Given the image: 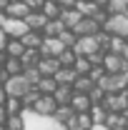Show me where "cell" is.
I'll return each mask as SVG.
<instances>
[{
    "mask_svg": "<svg viewBox=\"0 0 128 130\" xmlns=\"http://www.w3.org/2000/svg\"><path fill=\"white\" fill-rule=\"evenodd\" d=\"M30 88V80L23 75V73H15V75H8L5 83H3V90L5 95H13V98H23V93Z\"/></svg>",
    "mask_w": 128,
    "mask_h": 130,
    "instance_id": "cell-1",
    "label": "cell"
},
{
    "mask_svg": "<svg viewBox=\"0 0 128 130\" xmlns=\"http://www.w3.org/2000/svg\"><path fill=\"white\" fill-rule=\"evenodd\" d=\"M106 32H111V35H121V38H126L128 40V15L126 13H118V15H108L106 18V23L100 25Z\"/></svg>",
    "mask_w": 128,
    "mask_h": 130,
    "instance_id": "cell-2",
    "label": "cell"
},
{
    "mask_svg": "<svg viewBox=\"0 0 128 130\" xmlns=\"http://www.w3.org/2000/svg\"><path fill=\"white\" fill-rule=\"evenodd\" d=\"M103 70L106 73H126L128 70V60H123V55H118V53H103Z\"/></svg>",
    "mask_w": 128,
    "mask_h": 130,
    "instance_id": "cell-3",
    "label": "cell"
},
{
    "mask_svg": "<svg viewBox=\"0 0 128 130\" xmlns=\"http://www.w3.org/2000/svg\"><path fill=\"white\" fill-rule=\"evenodd\" d=\"M96 50H100L96 35H78L75 43H73V53H75V55H91V53H96Z\"/></svg>",
    "mask_w": 128,
    "mask_h": 130,
    "instance_id": "cell-4",
    "label": "cell"
},
{
    "mask_svg": "<svg viewBox=\"0 0 128 130\" xmlns=\"http://www.w3.org/2000/svg\"><path fill=\"white\" fill-rule=\"evenodd\" d=\"M55 108H58V103H55V98L48 95V93H40L38 100L30 105V110H33V113H38V115H53Z\"/></svg>",
    "mask_w": 128,
    "mask_h": 130,
    "instance_id": "cell-5",
    "label": "cell"
},
{
    "mask_svg": "<svg viewBox=\"0 0 128 130\" xmlns=\"http://www.w3.org/2000/svg\"><path fill=\"white\" fill-rule=\"evenodd\" d=\"M0 28H3V32H5L8 38H20L23 32H28V25H25L23 18H5V23H3Z\"/></svg>",
    "mask_w": 128,
    "mask_h": 130,
    "instance_id": "cell-6",
    "label": "cell"
},
{
    "mask_svg": "<svg viewBox=\"0 0 128 130\" xmlns=\"http://www.w3.org/2000/svg\"><path fill=\"white\" fill-rule=\"evenodd\" d=\"M63 48H65V45L58 40V38H48V35H43V40H40V45H38V53H40V55H53V58H58Z\"/></svg>",
    "mask_w": 128,
    "mask_h": 130,
    "instance_id": "cell-7",
    "label": "cell"
},
{
    "mask_svg": "<svg viewBox=\"0 0 128 130\" xmlns=\"http://www.w3.org/2000/svg\"><path fill=\"white\" fill-rule=\"evenodd\" d=\"M91 125H93L91 113H73L68 120H65V128L68 130H88Z\"/></svg>",
    "mask_w": 128,
    "mask_h": 130,
    "instance_id": "cell-8",
    "label": "cell"
},
{
    "mask_svg": "<svg viewBox=\"0 0 128 130\" xmlns=\"http://www.w3.org/2000/svg\"><path fill=\"white\" fill-rule=\"evenodd\" d=\"M70 30L75 32V35H96V32L100 30V25H98V23H96V20H93L91 15H83L78 23L70 28Z\"/></svg>",
    "mask_w": 128,
    "mask_h": 130,
    "instance_id": "cell-9",
    "label": "cell"
},
{
    "mask_svg": "<svg viewBox=\"0 0 128 130\" xmlns=\"http://www.w3.org/2000/svg\"><path fill=\"white\" fill-rule=\"evenodd\" d=\"M35 65H38L40 75H55V70L60 68V63H58V58H53V55H40Z\"/></svg>",
    "mask_w": 128,
    "mask_h": 130,
    "instance_id": "cell-10",
    "label": "cell"
},
{
    "mask_svg": "<svg viewBox=\"0 0 128 130\" xmlns=\"http://www.w3.org/2000/svg\"><path fill=\"white\" fill-rule=\"evenodd\" d=\"M68 105H70V108H73L75 113H88L93 103H91L88 93H73V95H70V103H68Z\"/></svg>",
    "mask_w": 128,
    "mask_h": 130,
    "instance_id": "cell-11",
    "label": "cell"
},
{
    "mask_svg": "<svg viewBox=\"0 0 128 130\" xmlns=\"http://www.w3.org/2000/svg\"><path fill=\"white\" fill-rule=\"evenodd\" d=\"M30 13V8L23 3V0H10L8 5H5V15L8 18H25Z\"/></svg>",
    "mask_w": 128,
    "mask_h": 130,
    "instance_id": "cell-12",
    "label": "cell"
},
{
    "mask_svg": "<svg viewBox=\"0 0 128 130\" xmlns=\"http://www.w3.org/2000/svg\"><path fill=\"white\" fill-rule=\"evenodd\" d=\"M23 20H25V25H28V30H38V32H40V28L45 25V20H48V18L43 15L40 10H30V13H28V15L23 18Z\"/></svg>",
    "mask_w": 128,
    "mask_h": 130,
    "instance_id": "cell-13",
    "label": "cell"
},
{
    "mask_svg": "<svg viewBox=\"0 0 128 130\" xmlns=\"http://www.w3.org/2000/svg\"><path fill=\"white\" fill-rule=\"evenodd\" d=\"M23 50H25L23 40H20V38H10V40H5L3 53H5V55H10V58H20V55H23Z\"/></svg>",
    "mask_w": 128,
    "mask_h": 130,
    "instance_id": "cell-14",
    "label": "cell"
},
{
    "mask_svg": "<svg viewBox=\"0 0 128 130\" xmlns=\"http://www.w3.org/2000/svg\"><path fill=\"white\" fill-rule=\"evenodd\" d=\"M23 68H25V65H23V60H20V58H10V55H8V58L3 60V73H5V75L23 73Z\"/></svg>",
    "mask_w": 128,
    "mask_h": 130,
    "instance_id": "cell-15",
    "label": "cell"
},
{
    "mask_svg": "<svg viewBox=\"0 0 128 130\" xmlns=\"http://www.w3.org/2000/svg\"><path fill=\"white\" fill-rule=\"evenodd\" d=\"M96 83L91 80L88 75H75V80L70 83V88H73V93H88L91 88H93Z\"/></svg>",
    "mask_w": 128,
    "mask_h": 130,
    "instance_id": "cell-16",
    "label": "cell"
},
{
    "mask_svg": "<svg viewBox=\"0 0 128 130\" xmlns=\"http://www.w3.org/2000/svg\"><path fill=\"white\" fill-rule=\"evenodd\" d=\"M80 18H83V15H80L75 8H63V10H60V20H63L65 28H73V25L78 23Z\"/></svg>",
    "mask_w": 128,
    "mask_h": 130,
    "instance_id": "cell-17",
    "label": "cell"
},
{
    "mask_svg": "<svg viewBox=\"0 0 128 130\" xmlns=\"http://www.w3.org/2000/svg\"><path fill=\"white\" fill-rule=\"evenodd\" d=\"M35 88H38L40 93H48V95H53V90L58 88V83H55V78H53V75H40V80L35 83Z\"/></svg>",
    "mask_w": 128,
    "mask_h": 130,
    "instance_id": "cell-18",
    "label": "cell"
},
{
    "mask_svg": "<svg viewBox=\"0 0 128 130\" xmlns=\"http://www.w3.org/2000/svg\"><path fill=\"white\" fill-rule=\"evenodd\" d=\"M70 95H73V88H70V85H58V88L53 90V98H55V103H58V105L70 103Z\"/></svg>",
    "mask_w": 128,
    "mask_h": 130,
    "instance_id": "cell-19",
    "label": "cell"
},
{
    "mask_svg": "<svg viewBox=\"0 0 128 130\" xmlns=\"http://www.w3.org/2000/svg\"><path fill=\"white\" fill-rule=\"evenodd\" d=\"M103 123L108 125V130H118V128H123V125H126V118H123L121 113H113V110H108Z\"/></svg>",
    "mask_w": 128,
    "mask_h": 130,
    "instance_id": "cell-20",
    "label": "cell"
},
{
    "mask_svg": "<svg viewBox=\"0 0 128 130\" xmlns=\"http://www.w3.org/2000/svg\"><path fill=\"white\" fill-rule=\"evenodd\" d=\"M20 40H23V45H25V48H38V45H40V40H43V32L28 30V32H23V35H20Z\"/></svg>",
    "mask_w": 128,
    "mask_h": 130,
    "instance_id": "cell-21",
    "label": "cell"
},
{
    "mask_svg": "<svg viewBox=\"0 0 128 130\" xmlns=\"http://www.w3.org/2000/svg\"><path fill=\"white\" fill-rule=\"evenodd\" d=\"M60 10H63V8H60L55 0H45V3L40 5V13L45 18H60Z\"/></svg>",
    "mask_w": 128,
    "mask_h": 130,
    "instance_id": "cell-22",
    "label": "cell"
},
{
    "mask_svg": "<svg viewBox=\"0 0 128 130\" xmlns=\"http://www.w3.org/2000/svg\"><path fill=\"white\" fill-rule=\"evenodd\" d=\"M78 75H88V70H91V60L85 58V55H75V60H73V65H70Z\"/></svg>",
    "mask_w": 128,
    "mask_h": 130,
    "instance_id": "cell-23",
    "label": "cell"
},
{
    "mask_svg": "<svg viewBox=\"0 0 128 130\" xmlns=\"http://www.w3.org/2000/svg\"><path fill=\"white\" fill-rule=\"evenodd\" d=\"M3 108H5V113H8V115H15V113L23 110V103H20V98L8 95V98H5V103H3Z\"/></svg>",
    "mask_w": 128,
    "mask_h": 130,
    "instance_id": "cell-24",
    "label": "cell"
},
{
    "mask_svg": "<svg viewBox=\"0 0 128 130\" xmlns=\"http://www.w3.org/2000/svg\"><path fill=\"white\" fill-rule=\"evenodd\" d=\"M73 113H75V110H73V108L65 103V105H58V108L53 110V118H55L58 123H63V125H65V120H68V118H70Z\"/></svg>",
    "mask_w": 128,
    "mask_h": 130,
    "instance_id": "cell-25",
    "label": "cell"
},
{
    "mask_svg": "<svg viewBox=\"0 0 128 130\" xmlns=\"http://www.w3.org/2000/svg\"><path fill=\"white\" fill-rule=\"evenodd\" d=\"M128 3L126 0H108L106 3V10H108V15H118V13H126Z\"/></svg>",
    "mask_w": 128,
    "mask_h": 130,
    "instance_id": "cell-26",
    "label": "cell"
},
{
    "mask_svg": "<svg viewBox=\"0 0 128 130\" xmlns=\"http://www.w3.org/2000/svg\"><path fill=\"white\" fill-rule=\"evenodd\" d=\"M3 125H5L8 130H23V115H20V113H15V115H8Z\"/></svg>",
    "mask_w": 128,
    "mask_h": 130,
    "instance_id": "cell-27",
    "label": "cell"
},
{
    "mask_svg": "<svg viewBox=\"0 0 128 130\" xmlns=\"http://www.w3.org/2000/svg\"><path fill=\"white\" fill-rule=\"evenodd\" d=\"M88 113H91V118H93V123H103L108 110H106V108H103V105L98 103V105H91V110H88Z\"/></svg>",
    "mask_w": 128,
    "mask_h": 130,
    "instance_id": "cell-28",
    "label": "cell"
},
{
    "mask_svg": "<svg viewBox=\"0 0 128 130\" xmlns=\"http://www.w3.org/2000/svg\"><path fill=\"white\" fill-rule=\"evenodd\" d=\"M73 60H75V53H73V48H63L60 50V55H58V63L60 65H73Z\"/></svg>",
    "mask_w": 128,
    "mask_h": 130,
    "instance_id": "cell-29",
    "label": "cell"
},
{
    "mask_svg": "<svg viewBox=\"0 0 128 130\" xmlns=\"http://www.w3.org/2000/svg\"><path fill=\"white\" fill-rule=\"evenodd\" d=\"M103 95H106V90H103L100 85H93V88L88 90V98H91V103H93V105H98V103L103 100Z\"/></svg>",
    "mask_w": 128,
    "mask_h": 130,
    "instance_id": "cell-30",
    "label": "cell"
},
{
    "mask_svg": "<svg viewBox=\"0 0 128 130\" xmlns=\"http://www.w3.org/2000/svg\"><path fill=\"white\" fill-rule=\"evenodd\" d=\"M23 3H25V5L30 8V10H40V5H43L45 0H23Z\"/></svg>",
    "mask_w": 128,
    "mask_h": 130,
    "instance_id": "cell-31",
    "label": "cell"
},
{
    "mask_svg": "<svg viewBox=\"0 0 128 130\" xmlns=\"http://www.w3.org/2000/svg\"><path fill=\"white\" fill-rule=\"evenodd\" d=\"M55 3H58L60 8H73V5H75V0H55Z\"/></svg>",
    "mask_w": 128,
    "mask_h": 130,
    "instance_id": "cell-32",
    "label": "cell"
},
{
    "mask_svg": "<svg viewBox=\"0 0 128 130\" xmlns=\"http://www.w3.org/2000/svg\"><path fill=\"white\" fill-rule=\"evenodd\" d=\"M88 130H108V125H106V123H93Z\"/></svg>",
    "mask_w": 128,
    "mask_h": 130,
    "instance_id": "cell-33",
    "label": "cell"
},
{
    "mask_svg": "<svg viewBox=\"0 0 128 130\" xmlns=\"http://www.w3.org/2000/svg\"><path fill=\"white\" fill-rule=\"evenodd\" d=\"M5 40H8V35L3 32V28H0V53H3V48H5Z\"/></svg>",
    "mask_w": 128,
    "mask_h": 130,
    "instance_id": "cell-34",
    "label": "cell"
},
{
    "mask_svg": "<svg viewBox=\"0 0 128 130\" xmlns=\"http://www.w3.org/2000/svg\"><path fill=\"white\" fill-rule=\"evenodd\" d=\"M5 118H8V113H5V108H3V105H0V125H3V123H5Z\"/></svg>",
    "mask_w": 128,
    "mask_h": 130,
    "instance_id": "cell-35",
    "label": "cell"
},
{
    "mask_svg": "<svg viewBox=\"0 0 128 130\" xmlns=\"http://www.w3.org/2000/svg\"><path fill=\"white\" fill-rule=\"evenodd\" d=\"M121 55H123V60H128V40H126V45H123V50H121Z\"/></svg>",
    "mask_w": 128,
    "mask_h": 130,
    "instance_id": "cell-36",
    "label": "cell"
},
{
    "mask_svg": "<svg viewBox=\"0 0 128 130\" xmlns=\"http://www.w3.org/2000/svg\"><path fill=\"white\" fill-rule=\"evenodd\" d=\"M5 98H8V95H5V90H3V85H0V105L5 103Z\"/></svg>",
    "mask_w": 128,
    "mask_h": 130,
    "instance_id": "cell-37",
    "label": "cell"
},
{
    "mask_svg": "<svg viewBox=\"0 0 128 130\" xmlns=\"http://www.w3.org/2000/svg\"><path fill=\"white\" fill-rule=\"evenodd\" d=\"M93 3H96L98 8H106V3H108V0H93Z\"/></svg>",
    "mask_w": 128,
    "mask_h": 130,
    "instance_id": "cell-38",
    "label": "cell"
},
{
    "mask_svg": "<svg viewBox=\"0 0 128 130\" xmlns=\"http://www.w3.org/2000/svg\"><path fill=\"white\" fill-rule=\"evenodd\" d=\"M121 115L126 118V123H128V105H126V108H123V110H121Z\"/></svg>",
    "mask_w": 128,
    "mask_h": 130,
    "instance_id": "cell-39",
    "label": "cell"
},
{
    "mask_svg": "<svg viewBox=\"0 0 128 130\" xmlns=\"http://www.w3.org/2000/svg\"><path fill=\"white\" fill-rule=\"evenodd\" d=\"M10 0H0V10H5V5H8Z\"/></svg>",
    "mask_w": 128,
    "mask_h": 130,
    "instance_id": "cell-40",
    "label": "cell"
},
{
    "mask_svg": "<svg viewBox=\"0 0 128 130\" xmlns=\"http://www.w3.org/2000/svg\"><path fill=\"white\" fill-rule=\"evenodd\" d=\"M0 73H3V55H0Z\"/></svg>",
    "mask_w": 128,
    "mask_h": 130,
    "instance_id": "cell-41",
    "label": "cell"
},
{
    "mask_svg": "<svg viewBox=\"0 0 128 130\" xmlns=\"http://www.w3.org/2000/svg\"><path fill=\"white\" fill-rule=\"evenodd\" d=\"M0 130H8V128H5V125H0Z\"/></svg>",
    "mask_w": 128,
    "mask_h": 130,
    "instance_id": "cell-42",
    "label": "cell"
},
{
    "mask_svg": "<svg viewBox=\"0 0 128 130\" xmlns=\"http://www.w3.org/2000/svg\"><path fill=\"white\" fill-rule=\"evenodd\" d=\"M118 130H126V128H118Z\"/></svg>",
    "mask_w": 128,
    "mask_h": 130,
    "instance_id": "cell-43",
    "label": "cell"
}]
</instances>
